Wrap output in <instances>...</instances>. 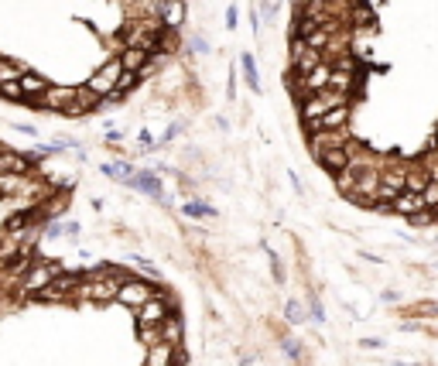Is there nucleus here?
I'll list each match as a JSON object with an SVG mask.
<instances>
[{"label": "nucleus", "instance_id": "1", "mask_svg": "<svg viewBox=\"0 0 438 366\" xmlns=\"http://www.w3.org/2000/svg\"><path fill=\"white\" fill-rule=\"evenodd\" d=\"M58 274H62V267H58V263H49V261L31 263V270L21 277V288H25L27 294H38L41 288H49Z\"/></svg>", "mask_w": 438, "mask_h": 366}, {"label": "nucleus", "instance_id": "2", "mask_svg": "<svg viewBox=\"0 0 438 366\" xmlns=\"http://www.w3.org/2000/svg\"><path fill=\"white\" fill-rule=\"evenodd\" d=\"M155 298V288L148 285V281H137V277H127L120 291H117V301L120 305H127V308H141L144 301H151Z\"/></svg>", "mask_w": 438, "mask_h": 366}, {"label": "nucleus", "instance_id": "3", "mask_svg": "<svg viewBox=\"0 0 438 366\" xmlns=\"http://www.w3.org/2000/svg\"><path fill=\"white\" fill-rule=\"evenodd\" d=\"M134 315H137V325H161L168 315H172V308H168V301L165 298H151V301H144L141 308H134Z\"/></svg>", "mask_w": 438, "mask_h": 366}, {"label": "nucleus", "instance_id": "4", "mask_svg": "<svg viewBox=\"0 0 438 366\" xmlns=\"http://www.w3.org/2000/svg\"><path fill=\"white\" fill-rule=\"evenodd\" d=\"M76 100V86H49L45 96H41V106L49 110H69Z\"/></svg>", "mask_w": 438, "mask_h": 366}, {"label": "nucleus", "instance_id": "5", "mask_svg": "<svg viewBox=\"0 0 438 366\" xmlns=\"http://www.w3.org/2000/svg\"><path fill=\"white\" fill-rule=\"evenodd\" d=\"M425 209V202H421V195L418 192H401L394 202H390V212H397V216H404V219H411L414 212Z\"/></svg>", "mask_w": 438, "mask_h": 366}, {"label": "nucleus", "instance_id": "6", "mask_svg": "<svg viewBox=\"0 0 438 366\" xmlns=\"http://www.w3.org/2000/svg\"><path fill=\"white\" fill-rule=\"evenodd\" d=\"M103 103L89 86H76V100H72V106L65 110V113H72V117H79V113H89V110H96V106Z\"/></svg>", "mask_w": 438, "mask_h": 366}, {"label": "nucleus", "instance_id": "7", "mask_svg": "<svg viewBox=\"0 0 438 366\" xmlns=\"http://www.w3.org/2000/svg\"><path fill=\"white\" fill-rule=\"evenodd\" d=\"M21 89H25V100L34 106H41V96H45V89H49V82L41 76H34V72H25L21 76Z\"/></svg>", "mask_w": 438, "mask_h": 366}, {"label": "nucleus", "instance_id": "8", "mask_svg": "<svg viewBox=\"0 0 438 366\" xmlns=\"http://www.w3.org/2000/svg\"><path fill=\"white\" fill-rule=\"evenodd\" d=\"M175 346H168V342H157V346H151L148 349V363L144 366H175Z\"/></svg>", "mask_w": 438, "mask_h": 366}, {"label": "nucleus", "instance_id": "9", "mask_svg": "<svg viewBox=\"0 0 438 366\" xmlns=\"http://www.w3.org/2000/svg\"><path fill=\"white\" fill-rule=\"evenodd\" d=\"M161 339L168 342V346H175V349H181V318L168 315V318L161 322Z\"/></svg>", "mask_w": 438, "mask_h": 366}, {"label": "nucleus", "instance_id": "10", "mask_svg": "<svg viewBox=\"0 0 438 366\" xmlns=\"http://www.w3.org/2000/svg\"><path fill=\"white\" fill-rule=\"evenodd\" d=\"M25 72H27V65L11 62V58H0V86H7V82H21Z\"/></svg>", "mask_w": 438, "mask_h": 366}, {"label": "nucleus", "instance_id": "11", "mask_svg": "<svg viewBox=\"0 0 438 366\" xmlns=\"http://www.w3.org/2000/svg\"><path fill=\"white\" fill-rule=\"evenodd\" d=\"M0 171H31V161L11 151H0Z\"/></svg>", "mask_w": 438, "mask_h": 366}, {"label": "nucleus", "instance_id": "12", "mask_svg": "<svg viewBox=\"0 0 438 366\" xmlns=\"http://www.w3.org/2000/svg\"><path fill=\"white\" fill-rule=\"evenodd\" d=\"M0 96L4 100H25V89H21V82H7V86H0Z\"/></svg>", "mask_w": 438, "mask_h": 366}, {"label": "nucleus", "instance_id": "13", "mask_svg": "<svg viewBox=\"0 0 438 366\" xmlns=\"http://www.w3.org/2000/svg\"><path fill=\"white\" fill-rule=\"evenodd\" d=\"M411 226H435V209H421L411 216Z\"/></svg>", "mask_w": 438, "mask_h": 366}, {"label": "nucleus", "instance_id": "14", "mask_svg": "<svg viewBox=\"0 0 438 366\" xmlns=\"http://www.w3.org/2000/svg\"><path fill=\"white\" fill-rule=\"evenodd\" d=\"M284 315H288V322H295V325L309 318V312H305V308H302L298 301H288V312H284Z\"/></svg>", "mask_w": 438, "mask_h": 366}, {"label": "nucleus", "instance_id": "15", "mask_svg": "<svg viewBox=\"0 0 438 366\" xmlns=\"http://www.w3.org/2000/svg\"><path fill=\"white\" fill-rule=\"evenodd\" d=\"M134 185H137V188H144V192H157L155 178H134Z\"/></svg>", "mask_w": 438, "mask_h": 366}, {"label": "nucleus", "instance_id": "16", "mask_svg": "<svg viewBox=\"0 0 438 366\" xmlns=\"http://www.w3.org/2000/svg\"><path fill=\"white\" fill-rule=\"evenodd\" d=\"M185 212L188 216H209V209H202V206H185Z\"/></svg>", "mask_w": 438, "mask_h": 366}]
</instances>
